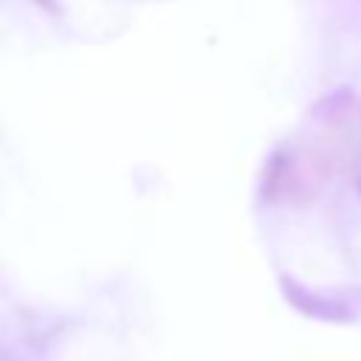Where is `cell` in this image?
<instances>
[{
  "label": "cell",
  "mask_w": 361,
  "mask_h": 361,
  "mask_svg": "<svg viewBox=\"0 0 361 361\" xmlns=\"http://www.w3.org/2000/svg\"><path fill=\"white\" fill-rule=\"evenodd\" d=\"M285 296L290 299V305L313 319L322 322H353L355 313V296H361V290H310L296 285L293 279H282Z\"/></svg>",
  "instance_id": "obj_1"
},
{
  "label": "cell",
  "mask_w": 361,
  "mask_h": 361,
  "mask_svg": "<svg viewBox=\"0 0 361 361\" xmlns=\"http://www.w3.org/2000/svg\"><path fill=\"white\" fill-rule=\"evenodd\" d=\"M355 186H358V192H361V161H358V166H355Z\"/></svg>",
  "instance_id": "obj_2"
},
{
  "label": "cell",
  "mask_w": 361,
  "mask_h": 361,
  "mask_svg": "<svg viewBox=\"0 0 361 361\" xmlns=\"http://www.w3.org/2000/svg\"><path fill=\"white\" fill-rule=\"evenodd\" d=\"M37 3H42L45 8H54V0H37Z\"/></svg>",
  "instance_id": "obj_3"
}]
</instances>
